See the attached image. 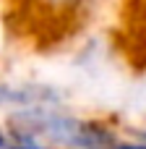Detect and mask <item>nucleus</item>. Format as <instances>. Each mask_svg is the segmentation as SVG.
Returning a JSON list of instances; mask_svg holds the SVG:
<instances>
[{
	"label": "nucleus",
	"mask_w": 146,
	"mask_h": 149,
	"mask_svg": "<svg viewBox=\"0 0 146 149\" xmlns=\"http://www.w3.org/2000/svg\"><path fill=\"white\" fill-rule=\"evenodd\" d=\"M110 0H16L18 18L52 45L68 42L86 31Z\"/></svg>",
	"instance_id": "f257e3e1"
},
{
	"label": "nucleus",
	"mask_w": 146,
	"mask_h": 149,
	"mask_svg": "<svg viewBox=\"0 0 146 149\" xmlns=\"http://www.w3.org/2000/svg\"><path fill=\"white\" fill-rule=\"evenodd\" d=\"M10 149H52V147L44 144V141H37V139H13L10 141Z\"/></svg>",
	"instance_id": "f03ea898"
},
{
	"label": "nucleus",
	"mask_w": 146,
	"mask_h": 149,
	"mask_svg": "<svg viewBox=\"0 0 146 149\" xmlns=\"http://www.w3.org/2000/svg\"><path fill=\"white\" fill-rule=\"evenodd\" d=\"M10 141H13L10 134H8L5 128H0V149H10Z\"/></svg>",
	"instance_id": "7ed1b4c3"
},
{
	"label": "nucleus",
	"mask_w": 146,
	"mask_h": 149,
	"mask_svg": "<svg viewBox=\"0 0 146 149\" xmlns=\"http://www.w3.org/2000/svg\"><path fill=\"white\" fill-rule=\"evenodd\" d=\"M136 136H141V139H144V141H146V128H144V131H138Z\"/></svg>",
	"instance_id": "20e7f679"
}]
</instances>
